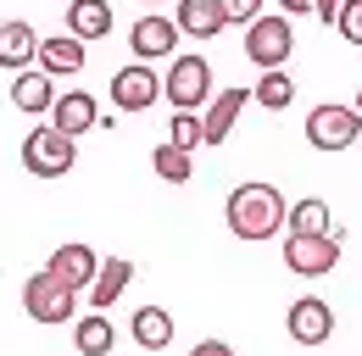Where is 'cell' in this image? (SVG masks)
Returning a JSON list of instances; mask_svg holds the SVG:
<instances>
[{"label": "cell", "mask_w": 362, "mask_h": 356, "mask_svg": "<svg viewBox=\"0 0 362 356\" xmlns=\"http://www.w3.org/2000/svg\"><path fill=\"white\" fill-rule=\"evenodd\" d=\"M223 218H228V234H234V239H251V245H257V239H273V234L290 222V201L279 195V184L245 178V184L228 189Z\"/></svg>", "instance_id": "1"}, {"label": "cell", "mask_w": 362, "mask_h": 356, "mask_svg": "<svg viewBox=\"0 0 362 356\" xmlns=\"http://www.w3.org/2000/svg\"><path fill=\"white\" fill-rule=\"evenodd\" d=\"M73 162H78L73 134H62V129L23 134V167H28L34 178H67V173H73Z\"/></svg>", "instance_id": "2"}, {"label": "cell", "mask_w": 362, "mask_h": 356, "mask_svg": "<svg viewBox=\"0 0 362 356\" xmlns=\"http://www.w3.org/2000/svg\"><path fill=\"white\" fill-rule=\"evenodd\" d=\"M162 95L173 100V112H201L212 100V67H206V56H173V67L162 78Z\"/></svg>", "instance_id": "3"}, {"label": "cell", "mask_w": 362, "mask_h": 356, "mask_svg": "<svg viewBox=\"0 0 362 356\" xmlns=\"http://www.w3.org/2000/svg\"><path fill=\"white\" fill-rule=\"evenodd\" d=\"M357 139H362L357 106H313L307 112V145L313 150H351Z\"/></svg>", "instance_id": "4"}, {"label": "cell", "mask_w": 362, "mask_h": 356, "mask_svg": "<svg viewBox=\"0 0 362 356\" xmlns=\"http://www.w3.org/2000/svg\"><path fill=\"white\" fill-rule=\"evenodd\" d=\"M284 267L301 278H323L340 267V234H284Z\"/></svg>", "instance_id": "5"}, {"label": "cell", "mask_w": 362, "mask_h": 356, "mask_svg": "<svg viewBox=\"0 0 362 356\" xmlns=\"http://www.w3.org/2000/svg\"><path fill=\"white\" fill-rule=\"evenodd\" d=\"M290 50H296V28H290V17L279 11V17H257L251 28H245V56L262 67V73H273V67H284L290 61Z\"/></svg>", "instance_id": "6"}, {"label": "cell", "mask_w": 362, "mask_h": 356, "mask_svg": "<svg viewBox=\"0 0 362 356\" xmlns=\"http://www.w3.org/2000/svg\"><path fill=\"white\" fill-rule=\"evenodd\" d=\"M23 307L34 323H67L73 317V290L62 278H50V267H40L28 284H23Z\"/></svg>", "instance_id": "7"}, {"label": "cell", "mask_w": 362, "mask_h": 356, "mask_svg": "<svg viewBox=\"0 0 362 356\" xmlns=\"http://www.w3.org/2000/svg\"><path fill=\"white\" fill-rule=\"evenodd\" d=\"M156 95H162V78H156L145 61L112 73V106H117V112H145V106H156Z\"/></svg>", "instance_id": "8"}, {"label": "cell", "mask_w": 362, "mask_h": 356, "mask_svg": "<svg viewBox=\"0 0 362 356\" xmlns=\"http://www.w3.org/2000/svg\"><path fill=\"white\" fill-rule=\"evenodd\" d=\"M284 323H290V340H296V345H323V340L334 334V307L317 301V295H301Z\"/></svg>", "instance_id": "9"}, {"label": "cell", "mask_w": 362, "mask_h": 356, "mask_svg": "<svg viewBox=\"0 0 362 356\" xmlns=\"http://www.w3.org/2000/svg\"><path fill=\"white\" fill-rule=\"evenodd\" d=\"M45 267H50V278H62V284H67L73 295H78V290H90V284H95V273H100L95 251H90V245H78V239H73V245H56Z\"/></svg>", "instance_id": "10"}, {"label": "cell", "mask_w": 362, "mask_h": 356, "mask_svg": "<svg viewBox=\"0 0 362 356\" xmlns=\"http://www.w3.org/2000/svg\"><path fill=\"white\" fill-rule=\"evenodd\" d=\"M129 44H134L139 61H162V56H173V44H179V23H173V17H139L134 28H129Z\"/></svg>", "instance_id": "11"}, {"label": "cell", "mask_w": 362, "mask_h": 356, "mask_svg": "<svg viewBox=\"0 0 362 356\" xmlns=\"http://www.w3.org/2000/svg\"><path fill=\"white\" fill-rule=\"evenodd\" d=\"M67 34L73 40H106L112 34V0H67Z\"/></svg>", "instance_id": "12"}, {"label": "cell", "mask_w": 362, "mask_h": 356, "mask_svg": "<svg viewBox=\"0 0 362 356\" xmlns=\"http://www.w3.org/2000/svg\"><path fill=\"white\" fill-rule=\"evenodd\" d=\"M28 61H40V34L28 28V23H0V67H11V73H28Z\"/></svg>", "instance_id": "13"}, {"label": "cell", "mask_w": 362, "mask_h": 356, "mask_svg": "<svg viewBox=\"0 0 362 356\" xmlns=\"http://www.w3.org/2000/svg\"><path fill=\"white\" fill-rule=\"evenodd\" d=\"M100 117H95V100L84 95V89H67V95H56V106H50V129H62V134H90Z\"/></svg>", "instance_id": "14"}, {"label": "cell", "mask_w": 362, "mask_h": 356, "mask_svg": "<svg viewBox=\"0 0 362 356\" xmlns=\"http://www.w3.org/2000/svg\"><path fill=\"white\" fill-rule=\"evenodd\" d=\"M240 112H245V89H218L212 95V106L201 112V123H206V145H223L234 123H240Z\"/></svg>", "instance_id": "15"}, {"label": "cell", "mask_w": 362, "mask_h": 356, "mask_svg": "<svg viewBox=\"0 0 362 356\" xmlns=\"http://www.w3.org/2000/svg\"><path fill=\"white\" fill-rule=\"evenodd\" d=\"M78 67H84V40H73V34H50V40H40V73L67 78V73H78Z\"/></svg>", "instance_id": "16"}, {"label": "cell", "mask_w": 362, "mask_h": 356, "mask_svg": "<svg viewBox=\"0 0 362 356\" xmlns=\"http://www.w3.org/2000/svg\"><path fill=\"white\" fill-rule=\"evenodd\" d=\"M11 106L17 112H28V117H40V112H50L56 106V89H50V73H17L11 78Z\"/></svg>", "instance_id": "17"}, {"label": "cell", "mask_w": 362, "mask_h": 356, "mask_svg": "<svg viewBox=\"0 0 362 356\" xmlns=\"http://www.w3.org/2000/svg\"><path fill=\"white\" fill-rule=\"evenodd\" d=\"M73 345H78V356H112V345H117L112 317H106V312H84V317L73 323Z\"/></svg>", "instance_id": "18"}, {"label": "cell", "mask_w": 362, "mask_h": 356, "mask_svg": "<svg viewBox=\"0 0 362 356\" xmlns=\"http://www.w3.org/2000/svg\"><path fill=\"white\" fill-rule=\"evenodd\" d=\"M173 23H179L184 34H195V40H212V34H223V6L218 0H179V11H173Z\"/></svg>", "instance_id": "19"}, {"label": "cell", "mask_w": 362, "mask_h": 356, "mask_svg": "<svg viewBox=\"0 0 362 356\" xmlns=\"http://www.w3.org/2000/svg\"><path fill=\"white\" fill-rule=\"evenodd\" d=\"M129 278H134V262H129V256H106L100 273H95V284H90V290H95V312L112 307V301L129 290Z\"/></svg>", "instance_id": "20"}, {"label": "cell", "mask_w": 362, "mask_h": 356, "mask_svg": "<svg viewBox=\"0 0 362 356\" xmlns=\"http://www.w3.org/2000/svg\"><path fill=\"white\" fill-rule=\"evenodd\" d=\"M134 345H145V351H168V345H173V312L139 307L134 312Z\"/></svg>", "instance_id": "21"}, {"label": "cell", "mask_w": 362, "mask_h": 356, "mask_svg": "<svg viewBox=\"0 0 362 356\" xmlns=\"http://www.w3.org/2000/svg\"><path fill=\"white\" fill-rule=\"evenodd\" d=\"M284 234H329V201H317V195L296 201V206H290V222H284Z\"/></svg>", "instance_id": "22"}, {"label": "cell", "mask_w": 362, "mask_h": 356, "mask_svg": "<svg viewBox=\"0 0 362 356\" xmlns=\"http://www.w3.org/2000/svg\"><path fill=\"white\" fill-rule=\"evenodd\" d=\"M151 167H156V178H168V184H189V178H195V167H189V150H179L173 139L151 150Z\"/></svg>", "instance_id": "23"}, {"label": "cell", "mask_w": 362, "mask_h": 356, "mask_svg": "<svg viewBox=\"0 0 362 356\" xmlns=\"http://www.w3.org/2000/svg\"><path fill=\"white\" fill-rule=\"evenodd\" d=\"M257 100H262L268 112H284V106L296 100V84H290V73H284V67L262 73V84H257Z\"/></svg>", "instance_id": "24"}, {"label": "cell", "mask_w": 362, "mask_h": 356, "mask_svg": "<svg viewBox=\"0 0 362 356\" xmlns=\"http://www.w3.org/2000/svg\"><path fill=\"white\" fill-rule=\"evenodd\" d=\"M168 134H173V145H179V150H195V145H206V123H201V112H173Z\"/></svg>", "instance_id": "25"}, {"label": "cell", "mask_w": 362, "mask_h": 356, "mask_svg": "<svg viewBox=\"0 0 362 356\" xmlns=\"http://www.w3.org/2000/svg\"><path fill=\"white\" fill-rule=\"evenodd\" d=\"M334 28H340V40H351V44L362 50V0H346V6H340Z\"/></svg>", "instance_id": "26"}, {"label": "cell", "mask_w": 362, "mask_h": 356, "mask_svg": "<svg viewBox=\"0 0 362 356\" xmlns=\"http://www.w3.org/2000/svg\"><path fill=\"white\" fill-rule=\"evenodd\" d=\"M218 6H223V23H245V28L262 17V0H218Z\"/></svg>", "instance_id": "27"}, {"label": "cell", "mask_w": 362, "mask_h": 356, "mask_svg": "<svg viewBox=\"0 0 362 356\" xmlns=\"http://www.w3.org/2000/svg\"><path fill=\"white\" fill-rule=\"evenodd\" d=\"M189 356H234V345H228V340H201Z\"/></svg>", "instance_id": "28"}, {"label": "cell", "mask_w": 362, "mask_h": 356, "mask_svg": "<svg viewBox=\"0 0 362 356\" xmlns=\"http://www.w3.org/2000/svg\"><path fill=\"white\" fill-rule=\"evenodd\" d=\"M279 11L284 17H307V11H317V0H279Z\"/></svg>", "instance_id": "29"}, {"label": "cell", "mask_w": 362, "mask_h": 356, "mask_svg": "<svg viewBox=\"0 0 362 356\" xmlns=\"http://www.w3.org/2000/svg\"><path fill=\"white\" fill-rule=\"evenodd\" d=\"M340 6H346V0H317V23H329V28H334V17H340Z\"/></svg>", "instance_id": "30"}, {"label": "cell", "mask_w": 362, "mask_h": 356, "mask_svg": "<svg viewBox=\"0 0 362 356\" xmlns=\"http://www.w3.org/2000/svg\"><path fill=\"white\" fill-rule=\"evenodd\" d=\"M357 112H362V89H357Z\"/></svg>", "instance_id": "31"}]
</instances>
